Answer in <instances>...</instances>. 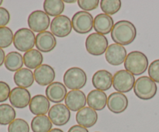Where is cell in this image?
<instances>
[{
    "label": "cell",
    "instance_id": "6da1fadb",
    "mask_svg": "<svg viewBox=\"0 0 159 132\" xmlns=\"http://www.w3.org/2000/svg\"><path fill=\"white\" fill-rule=\"evenodd\" d=\"M137 36L134 25L127 20H120L116 23L111 31V38L115 43L126 46L131 43Z\"/></svg>",
    "mask_w": 159,
    "mask_h": 132
},
{
    "label": "cell",
    "instance_id": "7a4b0ae2",
    "mask_svg": "<svg viewBox=\"0 0 159 132\" xmlns=\"http://www.w3.org/2000/svg\"><path fill=\"white\" fill-rule=\"evenodd\" d=\"M148 67V59L144 54L138 51H131L127 54L124 61V68L134 75H140L146 71Z\"/></svg>",
    "mask_w": 159,
    "mask_h": 132
},
{
    "label": "cell",
    "instance_id": "3957f363",
    "mask_svg": "<svg viewBox=\"0 0 159 132\" xmlns=\"http://www.w3.org/2000/svg\"><path fill=\"white\" fill-rule=\"evenodd\" d=\"M158 91L156 82H154L148 76H141L135 81L134 92L137 97L143 100L152 99Z\"/></svg>",
    "mask_w": 159,
    "mask_h": 132
},
{
    "label": "cell",
    "instance_id": "277c9868",
    "mask_svg": "<svg viewBox=\"0 0 159 132\" xmlns=\"http://www.w3.org/2000/svg\"><path fill=\"white\" fill-rule=\"evenodd\" d=\"M63 80L66 88L71 90H80L86 85L87 75L82 68L73 67L65 71Z\"/></svg>",
    "mask_w": 159,
    "mask_h": 132
},
{
    "label": "cell",
    "instance_id": "5b68a950",
    "mask_svg": "<svg viewBox=\"0 0 159 132\" xmlns=\"http://www.w3.org/2000/svg\"><path fill=\"white\" fill-rule=\"evenodd\" d=\"M36 37L30 29L21 28L14 34L13 45L18 51L27 52L32 50L35 45Z\"/></svg>",
    "mask_w": 159,
    "mask_h": 132
},
{
    "label": "cell",
    "instance_id": "8992f818",
    "mask_svg": "<svg viewBox=\"0 0 159 132\" xmlns=\"http://www.w3.org/2000/svg\"><path fill=\"white\" fill-rule=\"evenodd\" d=\"M108 47V40L106 36L98 33L89 34L85 40V49L92 55H102L106 53Z\"/></svg>",
    "mask_w": 159,
    "mask_h": 132
},
{
    "label": "cell",
    "instance_id": "52a82bcc",
    "mask_svg": "<svg viewBox=\"0 0 159 132\" xmlns=\"http://www.w3.org/2000/svg\"><path fill=\"white\" fill-rule=\"evenodd\" d=\"M134 83V75L127 70H120L113 75V86L118 93H125L131 91Z\"/></svg>",
    "mask_w": 159,
    "mask_h": 132
},
{
    "label": "cell",
    "instance_id": "ba28073f",
    "mask_svg": "<svg viewBox=\"0 0 159 132\" xmlns=\"http://www.w3.org/2000/svg\"><path fill=\"white\" fill-rule=\"evenodd\" d=\"M71 24H72V28L76 33L85 34L89 33L93 30L94 19L89 12L85 11H79L72 16Z\"/></svg>",
    "mask_w": 159,
    "mask_h": 132
},
{
    "label": "cell",
    "instance_id": "9c48e42d",
    "mask_svg": "<svg viewBox=\"0 0 159 132\" xmlns=\"http://www.w3.org/2000/svg\"><path fill=\"white\" fill-rule=\"evenodd\" d=\"M28 26L33 32L41 33L46 31L51 24V20L48 14L42 10H35L28 16Z\"/></svg>",
    "mask_w": 159,
    "mask_h": 132
},
{
    "label": "cell",
    "instance_id": "30bf717a",
    "mask_svg": "<svg viewBox=\"0 0 159 132\" xmlns=\"http://www.w3.org/2000/svg\"><path fill=\"white\" fill-rule=\"evenodd\" d=\"M48 117L55 126H64L69 121L71 112L66 105L57 103L51 107L48 112Z\"/></svg>",
    "mask_w": 159,
    "mask_h": 132
},
{
    "label": "cell",
    "instance_id": "8fae6325",
    "mask_svg": "<svg viewBox=\"0 0 159 132\" xmlns=\"http://www.w3.org/2000/svg\"><path fill=\"white\" fill-rule=\"evenodd\" d=\"M72 30L71 21L67 16L60 15L54 17L51 23V31L53 35L58 37H65Z\"/></svg>",
    "mask_w": 159,
    "mask_h": 132
},
{
    "label": "cell",
    "instance_id": "7c38bea8",
    "mask_svg": "<svg viewBox=\"0 0 159 132\" xmlns=\"http://www.w3.org/2000/svg\"><path fill=\"white\" fill-rule=\"evenodd\" d=\"M127 56V50L125 48L117 43L110 44L105 53L107 61L113 66H118L124 63Z\"/></svg>",
    "mask_w": 159,
    "mask_h": 132
},
{
    "label": "cell",
    "instance_id": "4fadbf2b",
    "mask_svg": "<svg viewBox=\"0 0 159 132\" xmlns=\"http://www.w3.org/2000/svg\"><path fill=\"white\" fill-rule=\"evenodd\" d=\"M9 99L12 107L17 109H23L29 105L32 98L30 93L26 89L16 87L11 90Z\"/></svg>",
    "mask_w": 159,
    "mask_h": 132
},
{
    "label": "cell",
    "instance_id": "5bb4252c",
    "mask_svg": "<svg viewBox=\"0 0 159 132\" xmlns=\"http://www.w3.org/2000/svg\"><path fill=\"white\" fill-rule=\"evenodd\" d=\"M65 105L72 111H79L86 105L87 98L81 90H71L67 93L65 99Z\"/></svg>",
    "mask_w": 159,
    "mask_h": 132
},
{
    "label": "cell",
    "instance_id": "9a60e30c",
    "mask_svg": "<svg viewBox=\"0 0 159 132\" xmlns=\"http://www.w3.org/2000/svg\"><path fill=\"white\" fill-rule=\"evenodd\" d=\"M34 79L38 85L44 86L54 82L55 79V71L51 65L43 64L34 71Z\"/></svg>",
    "mask_w": 159,
    "mask_h": 132
},
{
    "label": "cell",
    "instance_id": "2e32d148",
    "mask_svg": "<svg viewBox=\"0 0 159 132\" xmlns=\"http://www.w3.org/2000/svg\"><path fill=\"white\" fill-rule=\"evenodd\" d=\"M35 45L37 50L43 53L53 51L57 45V40L53 34L49 31L39 33L36 37Z\"/></svg>",
    "mask_w": 159,
    "mask_h": 132
},
{
    "label": "cell",
    "instance_id": "e0dca14e",
    "mask_svg": "<svg viewBox=\"0 0 159 132\" xmlns=\"http://www.w3.org/2000/svg\"><path fill=\"white\" fill-rule=\"evenodd\" d=\"M107 107L112 113L119 114L127 110L128 107V99L124 93L118 92L113 93L109 96Z\"/></svg>",
    "mask_w": 159,
    "mask_h": 132
},
{
    "label": "cell",
    "instance_id": "ac0fdd59",
    "mask_svg": "<svg viewBox=\"0 0 159 132\" xmlns=\"http://www.w3.org/2000/svg\"><path fill=\"white\" fill-rule=\"evenodd\" d=\"M45 93L49 101L54 103H59L65 99L68 92L65 84L60 82H54L48 85Z\"/></svg>",
    "mask_w": 159,
    "mask_h": 132
},
{
    "label": "cell",
    "instance_id": "d6986e66",
    "mask_svg": "<svg viewBox=\"0 0 159 132\" xmlns=\"http://www.w3.org/2000/svg\"><path fill=\"white\" fill-rule=\"evenodd\" d=\"M75 119L79 125L85 128L92 127L98 121V114L96 111L89 107H85L76 113Z\"/></svg>",
    "mask_w": 159,
    "mask_h": 132
},
{
    "label": "cell",
    "instance_id": "ffe728a7",
    "mask_svg": "<svg viewBox=\"0 0 159 132\" xmlns=\"http://www.w3.org/2000/svg\"><path fill=\"white\" fill-rule=\"evenodd\" d=\"M113 78L111 73L107 70H99L92 78L93 85L96 89L107 91L113 85Z\"/></svg>",
    "mask_w": 159,
    "mask_h": 132
},
{
    "label": "cell",
    "instance_id": "44dd1931",
    "mask_svg": "<svg viewBox=\"0 0 159 132\" xmlns=\"http://www.w3.org/2000/svg\"><path fill=\"white\" fill-rule=\"evenodd\" d=\"M31 113L36 116L45 115L50 110V101L43 95H36L31 99L29 104Z\"/></svg>",
    "mask_w": 159,
    "mask_h": 132
},
{
    "label": "cell",
    "instance_id": "7402d4cb",
    "mask_svg": "<svg viewBox=\"0 0 159 132\" xmlns=\"http://www.w3.org/2000/svg\"><path fill=\"white\" fill-rule=\"evenodd\" d=\"M107 97L105 92L93 89L87 96V104L90 108L95 110H102L107 105Z\"/></svg>",
    "mask_w": 159,
    "mask_h": 132
},
{
    "label": "cell",
    "instance_id": "603a6c76",
    "mask_svg": "<svg viewBox=\"0 0 159 132\" xmlns=\"http://www.w3.org/2000/svg\"><path fill=\"white\" fill-rule=\"evenodd\" d=\"M114 23H113V18L107 14H98L94 18L93 28L98 34L104 36L107 35L111 32Z\"/></svg>",
    "mask_w": 159,
    "mask_h": 132
},
{
    "label": "cell",
    "instance_id": "cb8c5ba5",
    "mask_svg": "<svg viewBox=\"0 0 159 132\" xmlns=\"http://www.w3.org/2000/svg\"><path fill=\"white\" fill-rule=\"evenodd\" d=\"M13 80L17 87L20 88H29L34 82V72L29 68H21L16 71L13 76Z\"/></svg>",
    "mask_w": 159,
    "mask_h": 132
},
{
    "label": "cell",
    "instance_id": "d4e9b609",
    "mask_svg": "<svg viewBox=\"0 0 159 132\" xmlns=\"http://www.w3.org/2000/svg\"><path fill=\"white\" fill-rule=\"evenodd\" d=\"M23 64V56L17 51H11L6 54L4 65L6 69L9 71L16 72L19 71L22 68Z\"/></svg>",
    "mask_w": 159,
    "mask_h": 132
},
{
    "label": "cell",
    "instance_id": "484cf974",
    "mask_svg": "<svg viewBox=\"0 0 159 132\" xmlns=\"http://www.w3.org/2000/svg\"><path fill=\"white\" fill-rule=\"evenodd\" d=\"M43 61V54L38 50L32 49L23 55V62L25 66L29 69H36L42 65Z\"/></svg>",
    "mask_w": 159,
    "mask_h": 132
},
{
    "label": "cell",
    "instance_id": "4316f807",
    "mask_svg": "<svg viewBox=\"0 0 159 132\" xmlns=\"http://www.w3.org/2000/svg\"><path fill=\"white\" fill-rule=\"evenodd\" d=\"M52 128V123L46 115L35 116L31 121L33 132H49Z\"/></svg>",
    "mask_w": 159,
    "mask_h": 132
},
{
    "label": "cell",
    "instance_id": "83f0119b",
    "mask_svg": "<svg viewBox=\"0 0 159 132\" xmlns=\"http://www.w3.org/2000/svg\"><path fill=\"white\" fill-rule=\"evenodd\" d=\"M62 0H45L43 2V10L49 16H58L65 9V4Z\"/></svg>",
    "mask_w": 159,
    "mask_h": 132
},
{
    "label": "cell",
    "instance_id": "f1b7e54d",
    "mask_svg": "<svg viewBox=\"0 0 159 132\" xmlns=\"http://www.w3.org/2000/svg\"><path fill=\"white\" fill-rule=\"evenodd\" d=\"M16 110L13 107L9 104H0V124L8 125L10 124L16 118Z\"/></svg>",
    "mask_w": 159,
    "mask_h": 132
},
{
    "label": "cell",
    "instance_id": "f546056e",
    "mask_svg": "<svg viewBox=\"0 0 159 132\" xmlns=\"http://www.w3.org/2000/svg\"><path fill=\"white\" fill-rule=\"evenodd\" d=\"M100 8L107 15H114L119 12L121 8V1L120 0H102L100 1Z\"/></svg>",
    "mask_w": 159,
    "mask_h": 132
},
{
    "label": "cell",
    "instance_id": "4dcf8cb0",
    "mask_svg": "<svg viewBox=\"0 0 159 132\" xmlns=\"http://www.w3.org/2000/svg\"><path fill=\"white\" fill-rule=\"evenodd\" d=\"M14 34L12 30L7 26L0 27V48H9L13 43Z\"/></svg>",
    "mask_w": 159,
    "mask_h": 132
},
{
    "label": "cell",
    "instance_id": "1f68e13d",
    "mask_svg": "<svg viewBox=\"0 0 159 132\" xmlns=\"http://www.w3.org/2000/svg\"><path fill=\"white\" fill-rule=\"evenodd\" d=\"M8 132H30V126L25 120L18 118L9 124Z\"/></svg>",
    "mask_w": 159,
    "mask_h": 132
},
{
    "label": "cell",
    "instance_id": "d6a6232c",
    "mask_svg": "<svg viewBox=\"0 0 159 132\" xmlns=\"http://www.w3.org/2000/svg\"><path fill=\"white\" fill-rule=\"evenodd\" d=\"M79 7L83 11H91L94 10L100 4L99 0H79L77 1Z\"/></svg>",
    "mask_w": 159,
    "mask_h": 132
},
{
    "label": "cell",
    "instance_id": "836d02e7",
    "mask_svg": "<svg viewBox=\"0 0 159 132\" xmlns=\"http://www.w3.org/2000/svg\"><path fill=\"white\" fill-rule=\"evenodd\" d=\"M148 75L154 82L159 83V59L155 60L149 65Z\"/></svg>",
    "mask_w": 159,
    "mask_h": 132
},
{
    "label": "cell",
    "instance_id": "e575fe53",
    "mask_svg": "<svg viewBox=\"0 0 159 132\" xmlns=\"http://www.w3.org/2000/svg\"><path fill=\"white\" fill-rule=\"evenodd\" d=\"M10 87L6 82L0 81V102H6L10 96Z\"/></svg>",
    "mask_w": 159,
    "mask_h": 132
},
{
    "label": "cell",
    "instance_id": "d590c367",
    "mask_svg": "<svg viewBox=\"0 0 159 132\" xmlns=\"http://www.w3.org/2000/svg\"><path fill=\"white\" fill-rule=\"evenodd\" d=\"M10 21V14L9 11L3 7H0V27L6 26Z\"/></svg>",
    "mask_w": 159,
    "mask_h": 132
},
{
    "label": "cell",
    "instance_id": "8d00e7d4",
    "mask_svg": "<svg viewBox=\"0 0 159 132\" xmlns=\"http://www.w3.org/2000/svg\"><path fill=\"white\" fill-rule=\"evenodd\" d=\"M68 132H89V130L85 127L78 124V125H74L71 127H70Z\"/></svg>",
    "mask_w": 159,
    "mask_h": 132
},
{
    "label": "cell",
    "instance_id": "74e56055",
    "mask_svg": "<svg viewBox=\"0 0 159 132\" xmlns=\"http://www.w3.org/2000/svg\"><path fill=\"white\" fill-rule=\"evenodd\" d=\"M5 58H6V55H5V52L2 48H0V67L3 65L5 62Z\"/></svg>",
    "mask_w": 159,
    "mask_h": 132
},
{
    "label": "cell",
    "instance_id": "f35d334b",
    "mask_svg": "<svg viewBox=\"0 0 159 132\" xmlns=\"http://www.w3.org/2000/svg\"><path fill=\"white\" fill-rule=\"evenodd\" d=\"M49 132H64V131L59 128H53L51 129Z\"/></svg>",
    "mask_w": 159,
    "mask_h": 132
},
{
    "label": "cell",
    "instance_id": "ab89813d",
    "mask_svg": "<svg viewBox=\"0 0 159 132\" xmlns=\"http://www.w3.org/2000/svg\"><path fill=\"white\" fill-rule=\"evenodd\" d=\"M75 0H71V1H70V0H65V1H64V2L65 3H75Z\"/></svg>",
    "mask_w": 159,
    "mask_h": 132
},
{
    "label": "cell",
    "instance_id": "60d3db41",
    "mask_svg": "<svg viewBox=\"0 0 159 132\" xmlns=\"http://www.w3.org/2000/svg\"><path fill=\"white\" fill-rule=\"evenodd\" d=\"M2 2H3V1H2V0H0V6H1V5L2 4Z\"/></svg>",
    "mask_w": 159,
    "mask_h": 132
},
{
    "label": "cell",
    "instance_id": "b9f144b4",
    "mask_svg": "<svg viewBox=\"0 0 159 132\" xmlns=\"http://www.w3.org/2000/svg\"><path fill=\"white\" fill-rule=\"evenodd\" d=\"M97 132H98V131H97Z\"/></svg>",
    "mask_w": 159,
    "mask_h": 132
}]
</instances>
